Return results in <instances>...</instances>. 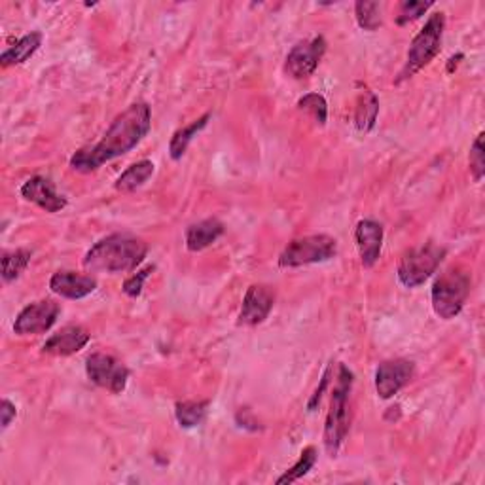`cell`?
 <instances>
[{"instance_id":"cell-8","label":"cell","mask_w":485,"mask_h":485,"mask_svg":"<svg viewBox=\"0 0 485 485\" xmlns=\"http://www.w3.org/2000/svg\"><path fill=\"white\" fill-rule=\"evenodd\" d=\"M86 374L93 385L115 395L125 391L129 379V370L116 357L106 353L89 354L86 361Z\"/></svg>"},{"instance_id":"cell-11","label":"cell","mask_w":485,"mask_h":485,"mask_svg":"<svg viewBox=\"0 0 485 485\" xmlns=\"http://www.w3.org/2000/svg\"><path fill=\"white\" fill-rule=\"evenodd\" d=\"M415 374V366L412 361L395 359L385 361L376 370V391L379 398L389 400L400 393L410 383Z\"/></svg>"},{"instance_id":"cell-18","label":"cell","mask_w":485,"mask_h":485,"mask_svg":"<svg viewBox=\"0 0 485 485\" xmlns=\"http://www.w3.org/2000/svg\"><path fill=\"white\" fill-rule=\"evenodd\" d=\"M42 46V32H29L23 38H20L12 47H8L6 52L0 55V63L3 67H13V64H21L29 61L32 55L38 52V47Z\"/></svg>"},{"instance_id":"cell-17","label":"cell","mask_w":485,"mask_h":485,"mask_svg":"<svg viewBox=\"0 0 485 485\" xmlns=\"http://www.w3.org/2000/svg\"><path fill=\"white\" fill-rule=\"evenodd\" d=\"M224 224L218 218H205L201 222H196L188 225L186 230V247L190 252H200L207 247H211L213 242L224 234Z\"/></svg>"},{"instance_id":"cell-20","label":"cell","mask_w":485,"mask_h":485,"mask_svg":"<svg viewBox=\"0 0 485 485\" xmlns=\"http://www.w3.org/2000/svg\"><path fill=\"white\" fill-rule=\"evenodd\" d=\"M208 120H211V112H207V115H203L201 118L198 120H193L191 123L181 127L179 132H174L173 137H171V142H169V156L174 159V161H179L188 147H190V142L198 137L200 132H203V129L207 127Z\"/></svg>"},{"instance_id":"cell-7","label":"cell","mask_w":485,"mask_h":485,"mask_svg":"<svg viewBox=\"0 0 485 485\" xmlns=\"http://www.w3.org/2000/svg\"><path fill=\"white\" fill-rule=\"evenodd\" d=\"M446 258V249L434 242H427V245L410 249L402 256L398 264L396 275L398 281L406 288L421 286L425 281H429L436 269L440 268L442 260Z\"/></svg>"},{"instance_id":"cell-23","label":"cell","mask_w":485,"mask_h":485,"mask_svg":"<svg viewBox=\"0 0 485 485\" xmlns=\"http://www.w3.org/2000/svg\"><path fill=\"white\" fill-rule=\"evenodd\" d=\"M32 252L29 249H15V251H6L3 254V279L4 283H13L15 279H20V275L27 269L30 262Z\"/></svg>"},{"instance_id":"cell-13","label":"cell","mask_w":485,"mask_h":485,"mask_svg":"<svg viewBox=\"0 0 485 485\" xmlns=\"http://www.w3.org/2000/svg\"><path fill=\"white\" fill-rule=\"evenodd\" d=\"M20 191L25 201L35 203L46 213H59L67 207V198L61 196L50 179H46V176L40 174L30 176L29 181H25Z\"/></svg>"},{"instance_id":"cell-22","label":"cell","mask_w":485,"mask_h":485,"mask_svg":"<svg viewBox=\"0 0 485 485\" xmlns=\"http://www.w3.org/2000/svg\"><path fill=\"white\" fill-rule=\"evenodd\" d=\"M208 412V402L207 400H186V402H176L174 406V417L183 429H193L200 427Z\"/></svg>"},{"instance_id":"cell-21","label":"cell","mask_w":485,"mask_h":485,"mask_svg":"<svg viewBox=\"0 0 485 485\" xmlns=\"http://www.w3.org/2000/svg\"><path fill=\"white\" fill-rule=\"evenodd\" d=\"M154 174V164L150 159H140L137 164L129 166L120 176L115 184V188L122 193H132L139 190L149 183L150 176Z\"/></svg>"},{"instance_id":"cell-2","label":"cell","mask_w":485,"mask_h":485,"mask_svg":"<svg viewBox=\"0 0 485 485\" xmlns=\"http://www.w3.org/2000/svg\"><path fill=\"white\" fill-rule=\"evenodd\" d=\"M149 254L147 242L129 234H112L99 239L84 256V268L93 273L135 271Z\"/></svg>"},{"instance_id":"cell-14","label":"cell","mask_w":485,"mask_h":485,"mask_svg":"<svg viewBox=\"0 0 485 485\" xmlns=\"http://www.w3.org/2000/svg\"><path fill=\"white\" fill-rule=\"evenodd\" d=\"M89 332L80 325H67L52 337L46 339L42 345L44 354H54V357H71V354L82 351L89 344Z\"/></svg>"},{"instance_id":"cell-24","label":"cell","mask_w":485,"mask_h":485,"mask_svg":"<svg viewBox=\"0 0 485 485\" xmlns=\"http://www.w3.org/2000/svg\"><path fill=\"white\" fill-rule=\"evenodd\" d=\"M315 463H317V449L313 446H307L300 454V459L294 463V466H290L288 471L277 480V483L285 485V483H294V481L302 480L303 476L310 474Z\"/></svg>"},{"instance_id":"cell-1","label":"cell","mask_w":485,"mask_h":485,"mask_svg":"<svg viewBox=\"0 0 485 485\" xmlns=\"http://www.w3.org/2000/svg\"><path fill=\"white\" fill-rule=\"evenodd\" d=\"M152 125L150 105L139 101L129 105L115 118L103 139L88 149H80L71 157V167L78 173H93L108 161L132 152L149 135Z\"/></svg>"},{"instance_id":"cell-5","label":"cell","mask_w":485,"mask_h":485,"mask_svg":"<svg viewBox=\"0 0 485 485\" xmlns=\"http://www.w3.org/2000/svg\"><path fill=\"white\" fill-rule=\"evenodd\" d=\"M471 294V277L461 269H447L432 285V310L444 320L455 319Z\"/></svg>"},{"instance_id":"cell-19","label":"cell","mask_w":485,"mask_h":485,"mask_svg":"<svg viewBox=\"0 0 485 485\" xmlns=\"http://www.w3.org/2000/svg\"><path fill=\"white\" fill-rule=\"evenodd\" d=\"M379 115V99L371 93L368 88H364L359 93L357 108H354V125L361 133H370L376 127Z\"/></svg>"},{"instance_id":"cell-16","label":"cell","mask_w":485,"mask_h":485,"mask_svg":"<svg viewBox=\"0 0 485 485\" xmlns=\"http://www.w3.org/2000/svg\"><path fill=\"white\" fill-rule=\"evenodd\" d=\"M354 241L361 254V262L364 268H371L381 256L383 247V225L376 220H361L354 230Z\"/></svg>"},{"instance_id":"cell-4","label":"cell","mask_w":485,"mask_h":485,"mask_svg":"<svg viewBox=\"0 0 485 485\" xmlns=\"http://www.w3.org/2000/svg\"><path fill=\"white\" fill-rule=\"evenodd\" d=\"M446 30V13L436 12L427 20L425 27L417 32L415 38L410 44L406 63L396 78V84L410 80L419 71L425 69L427 64L440 54L442 50V38Z\"/></svg>"},{"instance_id":"cell-25","label":"cell","mask_w":485,"mask_h":485,"mask_svg":"<svg viewBox=\"0 0 485 485\" xmlns=\"http://www.w3.org/2000/svg\"><path fill=\"white\" fill-rule=\"evenodd\" d=\"M298 108L307 112L319 125H327L328 120V103L322 95L319 93H307L303 97H300L298 101Z\"/></svg>"},{"instance_id":"cell-31","label":"cell","mask_w":485,"mask_h":485,"mask_svg":"<svg viewBox=\"0 0 485 485\" xmlns=\"http://www.w3.org/2000/svg\"><path fill=\"white\" fill-rule=\"evenodd\" d=\"M330 376H332V368H328V370L325 371V376H322V379H320V387L315 391V395L311 396L310 404H307V408H310V412H313V410L317 408V404H319L320 398H322V393L327 391V387H328V383H330Z\"/></svg>"},{"instance_id":"cell-27","label":"cell","mask_w":485,"mask_h":485,"mask_svg":"<svg viewBox=\"0 0 485 485\" xmlns=\"http://www.w3.org/2000/svg\"><path fill=\"white\" fill-rule=\"evenodd\" d=\"M434 3H419V0H404V3L398 6V15H396V23L398 25H408L415 20L421 18V15L430 10Z\"/></svg>"},{"instance_id":"cell-10","label":"cell","mask_w":485,"mask_h":485,"mask_svg":"<svg viewBox=\"0 0 485 485\" xmlns=\"http://www.w3.org/2000/svg\"><path fill=\"white\" fill-rule=\"evenodd\" d=\"M325 54H327L325 37H315L311 40L300 42L288 52L285 69L296 80L310 78L317 71L319 63L325 57Z\"/></svg>"},{"instance_id":"cell-26","label":"cell","mask_w":485,"mask_h":485,"mask_svg":"<svg viewBox=\"0 0 485 485\" xmlns=\"http://www.w3.org/2000/svg\"><path fill=\"white\" fill-rule=\"evenodd\" d=\"M354 15H357V23L364 30H378L383 23L379 3H357L354 4Z\"/></svg>"},{"instance_id":"cell-12","label":"cell","mask_w":485,"mask_h":485,"mask_svg":"<svg viewBox=\"0 0 485 485\" xmlns=\"http://www.w3.org/2000/svg\"><path fill=\"white\" fill-rule=\"evenodd\" d=\"M275 303V293L269 286L264 285H252L247 288L245 298H242L241 313H239V325L256 327L264 322Z\"/></svg>"},{"instance_id":"cell-3","label":"cell","mask_w":485,"mask_h":485,"mask_svg":"<svg viewBox=\"0 0 485 485\" xmlns=\"http://www.w3.org/2000/svg\"><path fill=\"white\" fill-rule=\"evenodd\" d=\"M353 383H354L353 371L345 364H339L337 374H336V385H334L332 398H330V410H328L327 423H325V436H322L330 457H336L339 454V449H342L351 429L349 400H351Z\"/></svg>"},{"instance_id":"cell-9","label":"cell","mask_w":485,"mask_h":485,"mask_svg":"<svg viewBox=\"0 0 485 485\" xmlns=\"http://www.w3.org/2000/svg\"><path fill=\"white\" fill-rule=\"evenodd\" d=\"M61 313V307L54 300H40L29 303L20 311L13 322V332L18 336H37L50 330Z\"/></svg>"},{"instance_id":"cell-29","label":"cell","mask_w":485,"mask_h":485,"mask_svg":"<svg viewBox=\"0 0 485 485\" xmlns=\"http://www.w3.org/2000/svg\"><path fill=\"white\" fill-rule=\"evenodd\" d=\"M154 266H149L144 269H139L137 273H133L132 277H129L125 283H123V294L129 296V298H139L142 294V288H144V281H147L150 277V273H154Z\"/></svg>"},{"instance_id":"cell-30","label":"cell","mask_w":485,"mask_h":485,"mask_svg":"<svg viewBox=\"0 0 485 485\" xmlns=\"http://www.w3.org/2000/svg\"><path fill=\"white\" fill-rule=\"evenodd\" d=\"M18 415V410H15V404H12L8 398L0 402V423H3V429H8L10 423Z\"/></svg>"},{"instance_id":"cell-15","label":"cell","mask_w":485,"mask_h":485,"mask_svg":"<svg viewBox=\"0 0 485 485\" xmlns=\"http://www.w3.org/2000/svg\"><path fill=\"white\" fill-rule=\"evenodd\" d=\"M52 293L67 300H82L97 290V281L91 275H82L76 271H57L50 279Z\"/></svg>"},{"instance_id":"cell-6","label":"cell","mask_w":485,"mask_h":485,"mask_svg":"<svg viewBox=\"0 0 485 485\" xmlns=\"http://www.w3.org/2000/svg\"><path fill=\"white\" fill-rule=\"evenodd\" d=\"M337 254V241L330 235L317 234L305 235L290 241L285 251L279 256V266L288 268H302L311 264L328 262Z\"/></svg>"},{"instance_id":"cell-28","label":"cell","mask_w":485,"mask_h":485,"mask_svg":"<svg viewBox=\"0 0 485 485\" xmlns=\"http://www.w3.org/2000/svg\"><path fill=\"white\" fill-rule=\"evenodd\" d=\"M483 133L476 137L471 147V156H468V166H471V173L474 176V181L480 183L483 179L485 173V149H483Z\"/></svg>"},{"instance_id":"cell-32","label":"cell","mask_w":485,"mask_h":485,"mask_svg":"<svg viewBox=\"0 0 485 485\" xmlns=\"http://www.w3.org/2000/svg\"><path fill=\"white\" fill-rule=\"evenodd\" d=\"M464 59V54H457V55H451L449 59H447V64H446V72L447 74H454L455 71H457V67H459V63Z\"/></svg>"}]
</instances>
